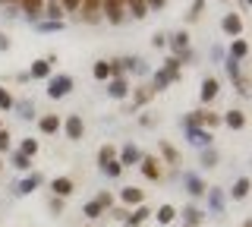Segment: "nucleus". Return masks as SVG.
Listing matches in <instances>:
<instances>
[{
  "instance_id": "2eb2a0df",
  "label": "nucleus",
  "mask_w": 252,
  "mask_h": 227,
  "mask_svg": "<svg viewBox=\"0 0 252 227\" xmlns=\"http://www.w3.org/2000/svg\"><path fill=\"white\" fill-rule=\"evenodd\" d=\"M41 16L44 19H57V22H63V6H60V0H44V6H41Z\"/></svg>"
},
{
  "instance_id": "a19ab883",
  "label": "nucleus",
  "mask_w": 252,
  "mask_h": 227,
  "mask_svg": "<svg viewBox=\"0 0 252 227\" xmlns=\"http://www.w3.org/2000/svg\"><path fill=\"white\" fill-rule=\"evenodd\" d=\"M0 111H13V95L6 89H0Z\"/></svg>"
},
{
  "instance_id": "49530a36",
  "label": "nucleus",
  "mask_w": 252,
  "mask_h": 227,
  "mask_svg": "<svg viewBox=\"0 0 252 227\" xmlns=\"http://www.w3.org/2000/svg\"><path fill=\"white\" fill-rule=\"evenodd\" d=\"M236 92H240V95H249V82L243 79V76H240V79H236Z\"/></svg>"
},
{
  "instance_id": "423d86ee",
  "label": "nucleus",
  "mask_w": 252,
  "mask_h": 227,
  "mask_svg": "<svg viewBox=\"0 0 252 227\" xmlns=\"http://www.w3.org/2000/svg\"><path fill=\"white\" fill-rule=\"evenodd\" d=\"M63 132H66V139H82V132H85V123H82V117L79 114H69L66 117V123H63Z\"/></svg>"
},
{
  "instance_id": "393cba45",
  "label": "nucleus",
  "mask_w": 252,
  "mask_h": 227,
  "mask_svg": "<svg viewBox=\"0 0 252 227\" xmlns=\"http://www.w3.org/2000/svg\"><path fill=\"white\" fill-rule=\"evenodd\" d=\"M155 218H158V224H164V227H167V224H173V218H177V208L164 202V205L155 211Z\"/></svg>"
},
{
  "instance_id": "a211bd4d",
  "label": "nucleus",
  "mask_w": 252,
  "mask_h": 227,
  "mask_svg": "<svg viewBox=\"0 0 252 227\" xmlns=\"http://www.w3.org/2000/svg\"><path fill=\"white\" fill-rule=\"evenodd\" d=\"M19 3H22V13H26V19H29V22L41 19V6H44V0H19Z\"/></svg>"
},
{
  "instance_id": "4c0bfd02",
  "label": "nucleus",
  "mask_w": 252,
  "mask_h": 227,
  "mask_svg": "<svg viewBox=\"0 0 252 227\" xmlns=\"http://www.w3.org/2000/svg\"><path fill=\"white\" fill-rule=\"evenodd\" d=\"M117 158V148L114 145H101V152H98V164H107V161H114Z\"/></svg>"
},
{
  "instance_id": "e433bc0d",
  "label": "nucleus",
  "mask_w": 252,
  "mask_h": 227,
  "mask_svg": "<svg viewBox=\"0 0 252 227\" xmlns=\"http://www.w3.org/2000/svg\"><path fill=\"white\" fill-rule=\"evenodd\" d=\"M224 69H227V76H230V79L236 82L240 79V60H233V57H227L224 60Z\"/></svg>"
},
{
  "instance_id": "09e8293b",
  "label": "nucleus",
  "mask_w": 252,
  "mask_h": 227,
  "mask_svg": "<svg viewBox=\"0 0 252 227\" xmlns=\"http://www.w3.org/2000/svg\"><path fill=\"white\" fill-rule=\"evenodd\" d=\"M164 3H167V0H145V6H148V10H161Z\"/></svg>"
},
{
  "instance_id": "c85d7f7f",
  "label": "nucleus",
  "mask_w": 252,
  "mask_h": 227,
  "mask_svg": "<svg viewBox=\"0 0 252 227\" xmlns=\"http://www.w3.org/2000/svg\"><path fill=\"white\" fill-rule=\"evenodd\" d=\"M13 111L22 117V120H32L35 117V104L32 101H13Z\"/></svg>"
},
{
  "instance_id": "c756f323",
  "label": "nucleus",
  "mask_w": 252,
  "mask_h": 227,
  "mask_svg": "<svg viewBox=\"0 0 252 227\" xmlns=\"http://www.w3.org/2000/svg\"><path fill=\"white\" fill-rule=\"evenodd\" d=\"M92 76H94L98 82H107V79H110V64H107V60H98V64L92 66Z\"/></svg>"
},
{
  "instance_id": "20e7f679",
  "label": "nucleus",
  "mask_w": 252,
  "mask_h": 227,
  "mask_svg": "<svg viewBox=\"0 0 252 227\" xmlns=\"http://www.w3.org/2000/svg\"><path fill=\"white\" fill-rule=\"evenodd\" d=\"M107 95L117 98V101L129 98V79H126V76H110L107 79Z\"/></svg>"
},
{
  "instance_id": "cd10ccee",
  "label": "nucleus",
  "mask_w": 252,
  "mask_h": 227,
  "mask_svg": "<svg viewBox=\"0 0 252 227\" xmlns=\"http://www.w3.org/2000/svg\"><path fill=\"white\" fill-rule=\"evenodd\" d=\"M170 82H173V79L164 73V69H155V76H152V92H164Z\"/></svg>"
},
{
  "instance_id": "9d476101",
  "label": "nucleus",
  "mask_w": 252,
  "mask_h": 227,
  "mask_svg": "<svg viewBox=\"0 0 252 227\" xmlns=\"http://www.w3.org/2000/svg\"><path fill=\"white\" fill-rule=\"evenodd\" d=\"M148 215H152V208L142 202V205H136V208L129 211V215L123 218V221H126V227H139V224H145V221H148Z\"/></svg>"
},
{
  "instance_id": "72a5a7b5",
  "label": "nucleus",
  "mask_w": 252,
  "mask_h": 227,
  "mask_svg": "<svg viewBox=\"0 0 252 227\" xmlns=\"http://www.w3.org/2000/svg\"><path fill=\"white\" fill-rule=\"evenodd\" d=\"M161 155L167 158V164H180V152H177L170 142H161Z\"/></svg>"
},
{
  "instance_id": "dca6fc26",
  "label": "nucleus",
  "mask_w": 252,
  "mask_h": 227,
  "mask_svg": "<svg viewBox=\"0 0 252 227\" xmlns=\"http://www.w3.org/2000/svg\"><path fill=\"white\" fill-rule=\"evenodd\" d=\"M38 186H41V174H29V177H22V180H19L16 193H19V195H29V193H35Z\"/></svg>"
},
{
  "instance_id": "a878e982",
  "label": "nucleus",
  "mask_w": 252,
  "mask_h": 227,
  "mask_svg": "<svg viewBox=\"0 0 252 227\" xmlns=\"http://www.w3.org/2000/svg\"><path fill=\"white\" fill-rule=\"evenodd\" d=\"M246 195H249V177H240L230 186V199H246Z\"/></svg>"
},
{
  "instance_id": "9b49d317",
  "label": "nucleus",
  "mask_w": 252,
  "mask_h": 227,
  "mask_svg": "<svg viewBox=\"0 0 252 227\" xmlns=\"http://www.w3.org/2000/svg\"><path fill=\"white\" fill-rule=\"evenodd\" d=\"M60 127H63V123H60V117H57V114H44L41 120H38V130H41L44 136H57Z\"/></svg>"
},
{
  "instance_id": "8fccbe9b",
  "label": "nucleus",
  "mask_w": 252,
  "mask_h": 227,
  "mask_svg": "<svg viewBox=\"0 0 252 227\" xmlns=\"http://www.w3.org/2000/svg\"><path fill=\"white\" fill-rule=\"evenodd\" d=\"M6 48H10V38H6L3 32H0V51H6Z\"/></svg>"
},
{
  "instance_id": "3c124183",
  "label": "nucleus",
  "mask_w": 252,
  "mask_h": 227,
  "mask_svg": "<svg viewBox=\"0 0 252 227\" xmlns=\"http://www.w3.org/2000/svg\"><path fill=\"white\" fill-rule=\"evenodd\" d=\"M10 3H16V0H0V6H10Z\"/></svg>"
},
{
  "instance_id": "b1692460",
  "label": "nucleus",
  "mask_w": 252,
  "mask_h": 227,
  "mask_svg": "<svg viewBox=\"0 0 252 227\" xmlns=\"http://www.w3.org/2000/svg\"><path fill=\"white\" fill-rule=\"evenodd\" d=\"M177 215H183V227H195V224H199L202 221V215H205V211H199V208H195V205H186L183 211H177Z\"/></svg>"
},
{
  "instance_id": "f704fd0d",
  "label": "nucleus",
  "mask_w": 252,
  "mask_h": 227,
  "mask_svg": "<svg viewBox=\"0 0 252 227\" xmlns=\"http://www.w3.org/2000/svg\"><path fill=\"white\" fill-rule=\"evenodd\" d=\"M19 152L26 155V158H35V155H38V139H22Z\"/></svg>"
},
{
  "instance_id": "de8ad7c7",
  "label": "nucleus",
  "mask_w": 252,
  "mask_h": 227,
  "mask_svg": "<svg viewBox=\"0 0 252 227\" xmlns=\"http://www.w3.org/2000/svg\"><path fill=\"white\" fill-rule=\"evenodd\" d=\"M152 41H155V48H164V44H167V35H164V32H158V35L152 38Z\"/></svg>"
},
{
  "instance_id": "2f4dec72",
  "label": "nucleus",
  "mask_w": 252,
  "mask_h": 227,
  "mask_svg": "<svg viewBox=\"0 0 252 227\" xmlns=\"http://www.w3.org/2000/svg\"><path fill=\"white\" fill-rule=\"evenodd\" d=\"M101 170H104V177H110V180H117V177H120L123 174V164L120 161H107V164H101Z\"/></svg>"
},
{
  "instance_id": "79ce46f5",
  "label": "nucleus",
  "mask_w": 252,
  "mask_h": 227,
  "mask_svg": "<svg viewBox=\"0 0 252 227\" xmlns=\"http://www.w3.org/2000/svg\"><path fill=\"white\" fill-rule=\"evenodd\" d=\"M94 199H98L101 205H104V211H107L110 205H114V195H110V193H98V195H94Z\"/></svg>"
},
{
  "instance_id": "412c9836",
  "label": "nucleus",
  "mask_w": 252,
  "mask_h": 227,
  "mask_svg": "<svg viewBox=\"0 0 252 227\" xmlns=\"http://www.w3.org/2000/svg\"><path fill=\"white\" fill-rule=\"evenodd\" d=\"M220 29H224L227 35H240L243 32V19L236 16V13H227V16L220 19Z\"/></svg>"
},
{
  "instance_id": "f257e3e1",
  "label": "nucleus",
  "mask_w": 252,
  "mask_h": 227,
  "mask_svg": "<svg viewBox=\"0 0 252 227\" xmlns=\"http://www.w3.org/2000/svg\"><path fill=\"white\" fill-rule=\"evenodd\" d=\"M73 92V76L66 73H57V76H47V98H66Z\"/></svg>"
},
{
  "instance_id": "6ab92c4d",
  "label": "nucleus",
  "mask_w": 252,
  "mask_h": 227,
  "mask_svg": "<svg viewBox=\"0 0 252 227\" xmlns=\"http://www.w3.org/2000/svg\"><path fill=\"white\" fill-rule=\"evenodd\" d=\"M51 76V60H35V64L29 66V79H47Z\"/></svg>"
},
{
  "instance_id": "6e6552de",
  "label": "nucleus",
  "mask_w": 252,
  "mask_h": 227,
  "mask_svg": "<svg viewBox=\"0 0 252 227\" xmlns=\"http://www.w3.org/2000/svg\"><path fill=\"white\" fill-rule=\"evenodd\" d=\"M183 183H186V193L192 195V199H202L205 190H208V186H205V180H202L199 174H183Z\"/></svg>"
},
{
  "instance_id": "4be33fe9",
  "label": "nucleus",
  "mask_w": 252,
  "mask_h": 227,
  "mask_svg": "<svg viewBox=\"0 0 252 227\" xmlns=\"http://www.w3.org/2000/svg\"><path fill=\"white\" fill-rule=\"evenodd\" d=\"M199 164H202V170H211V167H218V152H215V145H208V148H199Z\"/></svg>"
},
{
  "instance_id": "aec40b11",
  "label": "nucleus",
  "mask_w": 252,
  "mask_h": 227,
  "mask_svg": "<svg viewBox=\"0 0 252 227\" xmlns=\"http://www.w3.org/2000/svg\"><path fill=\"white\" fill-rule=\"evenodd\" d=\"M79 6H82L85 19L89 22H98L101 19V0H79Z\"/></svg>"
},
{
  "instance_id": "f8f14e48",
  "label": "nucleus",
  "mask_w": 252,
  "mask_h": 227,
  "mask_svg": "<svg viewBox=\"0 0 252 227\" xmlns=\"http://www.w3.org/2000/svg\"><path fill=\"white\" fill-rule=\"evenodd\" d=\"M120 202H123V205H132V208H136V205H142V202H145V195H142L139 186H123V190H120Z\"/></svg>"
},
{
  "instance_id": "f03ea898",
  "label": "nucleus",
  "mask_w": 252,
  "mask_h": 227,
  "mask_svg": "<svg viewBox=\"0 0 252 227\" xmlns=\"http://www.w3.org/2000/svg\"><path fill=\"white\" fill-rule=\"evenodd\" d=\"M101 10H104V19L110 26H120L126 19V3L123 0H101Z\"/></svg>"
},
{
  "instance_id": "ea45409f",
  "label": "nucleus",
  "mask_w": 252,
  "mask_h": 227,
  "mask_svg": "<svg viewBox=\"0 0 252 227\" xmlns=\"http://www.w3.org/2000/svg\"><path fill=\"white\" fill-rule=\"evenodd\" d=\"M29 164H32V158H26L22 152L13 155V167H16V170H29Z\"/></svg>"
},
{
  "instance_id": "bb28decb",
  "label": "nucleus",
  "mask_w": 252,
  "mask_h": 227,
  "mask_svg": "<svg viewBox=\"0 0 252 227\" xmlns=\"http://www.w3.org/2000/svg\"><path fill=\"white\" fill-rule=\"evenodd\" d=\"M126 13H129L132 19H145V16H148L145 0H132V3H126Z\"/></svg>"
},
{
  "instance_id": "a18cd8bd",
  "label": "nucleus",
  "mask_w": 252,
  "mask_h": 227,
  "mask_svg": "<svg viewBox=\"0 0 252 227\" xmlns=\"http://www.w3.org/2000/svg\"><path fill=\"white\" fill-rule=\"evenodd\" d=\"M60 6H63V13H73L79 10V0H60Z\"/></svg>"
},
{
  "instance_id": "f3484780",
  "label": "nucleus",
  "mask_w": 252,
  "mask_h": 227,
  "mask_svg": "<svg viewBox=\"0 0 252 227\" xmlns=\"http://www.w3.org/2000/svg\"><path fill=\"white\" fill-rule=\"evenodd\" d=\"M117 161H120V164H123V167H132V164H139V161H142V152H139V148H136V145H126V148H123V152H120V155H117Z\"/></svg>"
},
{
  "instance_id": "c03bdc74",
  "label": "nucleus",
  "mask_w": 252,
  "mask_h": 227,
  "mask_svg": "<svg viewBox=\"0 0 252 227\" xmlns=\"http://www.w3.org/2000/svg\"><path fill=\"white\" fill-rule=\"evenodd\" d=\"M152 95H155L152 89H142V92H136V104H145V101L152 98Z\"/></svg>"
},
{
  "instance_id": "37998d69",
  "label": "nucleus",
  "mask_w": 252,
  "mask_h": 227,
  "mask_svg": "<svg viewBox=\"0 0 252 227\" xmlns=\"http://www.w3.org/2000/svg\"><path fill=\"white\" fill-rule=\"evenodd\" d=\"M3 152H10V132L0 130V155H3Z\"/></svg>"
},
{
  "instance_id": "c9c22d12",
  "label": "nucleus",
  "mask_w": 252,
  "mask_h": 227,
  "mask_svg": "<svg viewBox=\"0 0 252 227\" xmlns=\"http://www.w3.org/2000/svg\"><path fill=\"white\" fill-rule=\"evenodd\" d=\"M38 32H63V22H57V19H44V22H38Z\"/></svg>"
},
{
  "instance_id": "864d4df0",
  "label": "nucleus",
  "mask_w": 252,
  "mask_h": 227,
  "mask_svg": "<svg viewBox=\"0 0 252 227\" xmlns=\"http://www.w3.org/2000/svg\"><path fill=\"white\" fill-rule=\"evenodd\" d=\"M0 130H3V123H0Z\"/></svg>"
},
{
  "instance_id": "0eeeda50",
  "label": "nucleus",
  "mask_w": 252,
  "mask_h": 227,
  "mask_svg": "<svg viewBox=\"0 0 252 227\" xmlns=\"http://www.w3.org/2000/svg\"><path fill=\"white\" fill-rule=\"evenodd\" d=\"M139 170H142V177H145V180H161V161H158V158H148V155H142Z\"/></svg>"
},
{
  "instance_id": "4468645a",
  "label": "nucleus",
  "mask_w": 252,
  "mask_h": 227,
  "mask_svg": "<svg viewBox=\"0 0 252 227\" xmlns=\"http://www.w3.org/2000/svg\"><path fill=\"white\" fill-rule=\"evenodd\" d=\"M167 44H170L173 57L186 54V51H189V32H177V35H170V38H167Z\"/></svg>"
},
{
  "instance_id": "7ed1b4c3",
  "label": "nucleus",
  "mask_w": 252,
  "mask_h": 227,
  "mask_svg": "<svg viewBox=\"0 0 252 227\" xmlns=\"http://www.w3.org/2000/svg\"><path fill=\"white\" fill-rule=\"evenodd\" d=\"M202 199H205L208 215H224V190H220V186H208Z\"/></svg>"
},
{
  "instance_id": "ddd939ff",
  "label": "nucleus",
  "mask_w": 252,
  "mask_h": 227,
  "mask_svg": "<svg viewBox=\"0 0 252 227\" xmlns=\"http://www.w3.org/2000/svg\"><path fill=\"white\" fill-rule=\"evenodd\" d=\"M199 98L205 101V104H211V101L218 98V79L215 76H205L202 79V89H199Z\"/></svg>"
},
{
  "instance_id": "7c9ffc66",
  "label": "nucleus",
  "mask_w": 252,
  "mask_h": 227,
  "mask_svg": "<svg viewBox=\"0 0 252 227\" xmlns=\"http://www.w3.org/2000/svg\"><path fill=\"white\" fill-rule=\"evenodd\" d=\"M82 215H85V218H92V221H94V218H101V215H104V205H101L98 199H92V202H85Z\"/></svg>"
},
{
  "instance_id": "5701e85b",
  "label": "nucleus",
  "mask_w": 252,
  "mask_h": 227,
  "mask_svg": "<svg viewBox=\"0 0 252 227\" xmlns=\"http://www.w3.org/2000/svg\"><path fill=\"white\" fill-rule=\"evenodd\" d=\"M220 123H227L230 130H243L246 127V114L243 111H227V117H220Z\"/></svg>"
},
{
  "instance_id": "473e14b6",
  "label": "nucleus",
  "mask_w": 252,
  "mask_h": 227,
  "mask_svg": "<svg viewBox=\"0 0 252 227\" xmlns=\"http://www.w3.org/2000/svg\"><path fill=\"white\" fill-rule=\"evenodd\" d=\"M246 54H249V44L243 41V38L230 44V57H233V60H246Z\"/></svg>"
},
{
  "instance_id": "58836bf2",
  "label": "nucleus",
  "mask_w": 252,
  "mask_h": 227,
  "mask_svg": "<svg viewBox=\"0 0 252 227\" xmlns=\"http://www.w3.org/2000/svg\"><path fill=\"white\" fill-rule=\"evenodd\" d=\"M202 10H205V0H192V6H189V13H186V19L189 22H195L202 16Z\"/></svg>"
},
{
  "instance_id": "39448f33",
  "label": "nucleus",
  "mask_w": 252,
  "mask_h": 227,
  "mask_svg": "<svg viewBox=\"0 0 252 227\" xmlns=\"http://www.w3.org/2000/svg\"><path fill=\"white\" fill-rule=\"evenodd\" d=\"M186 139H189V142H192L195 148H208L215 136H211V132L205 130V127H189V130H186Z\"/></svg>"
},
{
  "instance_id": "603ef678",
  "label": "nucleus",
  "mask_w": 252,
  "mask_h": 227,
  "mask_svg": "<svg viewBox=\"0 0 252 227\" xmlns=\"http://www.w3.org/2000/svg\"><path fill=\"white\" fill-rule=\"evenodd\" d=\"M243 227H252V224H243Z\"/></svg>"
},
{
  "instance_id": "1a4fd4ad",
  "label": "nucleus",
  "mask_w": 252,
  "mask_h": 227,
  "mask_svg": "<svg viewBox=\"0 0 252 227\" xmlns=\"http://www.w3.org/2000/svg\"><path fill=\"white\" fill-rule=\"evenodd\" d=\"M51 190H54V195H57V199H66V195H73L76 183H73L69 177H54V180H51Z\"/></svg>"
}]
</instances>
